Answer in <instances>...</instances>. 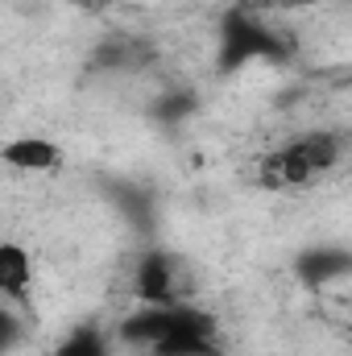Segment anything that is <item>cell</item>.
<instances>
[{"label": "cell", "mask_w": 352, "mask_h": 356, "mask_svg": "<svg viewBox=\"0 0 352 356\" xmlns=\"http://www.w3.org/2000/svg\"><path fill=\"white\" fill-rule=\"evenodd\" d=\"M120 340L150 356H220L211 315L186 302H141V311L120 323Z\"/></svg>", "instance_id": "obj_1"}, {"label": "cell", "mask_w": 352, "mask_h": 356, "mask_svg": "<svg viewBox=\"0 0 352 356\" xmlns=\"http://www.w3.org/2000/svg\"><path fill=\"white\" fill-rule=\"evenodd\" d=\"M0 162L8 170H21V175H50L63 166V149L50 137H13L0 149Z\"/></svg>", "instance_id": "obj_5"}, {"label": "cell", "mask_w": 352, "mask_h": 356, "mask_svg": "<svg viewBox=\"0 0 352 356\" xmlns=\"http://www.w3.org/2000/svg\"><path fill=\"white\" fill-rule=\"evenodd\" d=\"M286 46L282 38L265 25L262 17H249L241 8H232L220 25V67L232 71V67H245V63H257V58H282Z\"/></svg>", "instance_id": "obj_3"}, {"label": "cell", "mask_w": 352, "mask_h": 356, "mask_svg": "<svg viewBox=\"0 0 352 356\" xmlns=\"http://www.w3.org/2000/svg\"><path fill=\"white\" fill-rule=\"evenodd\" d=\"M33 290V253L17 241L0 245V294L8 302H21Z\"/></svg>", "instance_id": "obj_7"}, {"label": "cell", "mask_w": 352, "mask_h": 356, "mask_svg": "<svg viewBox=\"0 0 352 356\" xmlns=\"http://www.w3.org/2000/svg\"><path fill=\"white\" fill-rule=\"evenodd\" d=\"M54 356H112V348H108L104 332H95V327H75L71 336L58 340Z\"/></svg>", "instance_id": "obj_8"}, {"label": "cell", "mask_w": 352, "mask_h": 356, "mask_svg": "<svg viewBox=\"0 0 352 356\" xmlns=\"http://www.w3.org/2000/svg\"><path fill=\"white\" fill-rule=\"evenodd\" d=\"M133 290L141 302H178V269L170 253H145L133 273Z\"/></svg>", "instance_id": "obj_4"}, {"label": "cell", "mask_w": 352, "mask_h": 356, "mask_svg": "<svg viewBox=\"0 0 352 356\" xmlns=\"http://www.w3.org/2000/svg\"><path fill=\"white\" fill-rule=\"evenodd\" d=\"M336 4H352V0H336Z\"/></svg>", "instance_id": "obj_9"}, {"label": "cell", "mask_w": 352, "mask_h": 356, "mask_svg": "<svg viewBox=\"0 0 352 356\" xmlns=\"http://www.w3.org/2000/svg\"><path fill=\"white\" fill-rule=\"evenodd\" d=\"M352 273V253L340 245H315L298 257V277L307 286H323V282H340Z\"/></svg>", "instance_id": "obj_6"}, {"label": "cell", "mask_w": 352, "mask_h": 356, "mask_svg": "<svg viewBox=\"0 0 352 356\" xmlns=\"http://www.w3.org/2000/svg\"><path fill=\"white\" fill-rule=\"evenodd\" d=\"M340 162V137L332 133H303L290 145L265 154L262 162V182L273 191H290V186H307L319 175H328Z\"/></svg>", "instance_id": "obj_2"}]
</instances>
